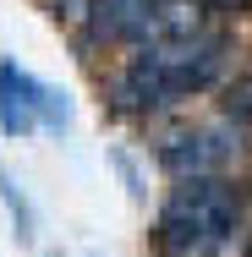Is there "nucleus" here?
I'll return each instance as SVG.
<instances>
[{
    "mask_svg": "<svg viewBox=\"0 0 252 257\" xmlns=\"http://www.w3.org/2000/svg\"><path fill=\"white\" fill-rule=\"evenodd\" d=\"M50 17L60 22V28H88V17H94V0H50Z\"/></svg>",
    "mask_w": 252,
    "mask_h": 257,
    "instance_id": "nucleus-8",
    "label": "nucleus"
},
{
    "mask_svg": "<svg viewBox=\"0 0 252 257\" xmlns=\"http://www.w3.org/2000/svg\"><path fill=\"white\" fill-rule=\"evenodd\" d=\"M241 213H247V203L230 186V175L176 181V192L159 203V219H153V252L159 257H219L236 241Z\"/></svg>",
    "mask_w": 252,
    "mask_h": 257,
    "instance_id": "nucleus-2",
    "label": "nucleus"
},
{
    "mask_svg": "<svg viewBox=\"0 0 252 257\" xmlns=\"http://www.w3.org/2000/svg\"><path fill=\"white\" fill-rule=\"evenodd\" d=\"M241 257H252V235H247V252H241Z\"/></svg>",
    "mask_w": 252,
    "mask_h": 257,
    "instance_id": "nucleus-10",
    "label": "nucleus"
},
{
    "mask_svg": "<svg viewBox=\"0 0 252 257\" xmlns=\"http://www.w3.org/2000/svg\"><path fill=\"white\" fill-rule=\"evenodd\" d=\"M0 203H6V213L17 219V235H22V241H33V208L22 203V192L11 186V175H6V170H0Z\"/></svg>",
    "mask_w": 252,
    "mask_h": 257,
    "instance_id": "nucleus-7",
    "label": "nucleus"
},
{
    "mask_svg": "<svg viewBox=\"0 0 252 257\" xmlns=\"http://www.w3.org/2000/svg\"><path fill=\"white\" fill-rule=\"evenodd\" d=\"M247 154L241 126L236 120H214V126H187L176 137L159 143V170L170 181H198V175H230Z\"/></svg>",
    "mask_w": 252,
    "mask_h": 257,
    "instance_id": "nucleus-3",
    "label": "nucleus"
},
{
    "mask_svg": "<svg viewBox=\"0 0 252 257\" xmlns=\"http://www.w3.org/2000/svg\"><path fill=\"white\" fill-rule=\"evenodd\" d=\"M214 11H252V0H208Z\"/></svg>",
    "mask_w": 252,
    "mask_h": 257,
    "instance_id": "nucleus-9",
    "label": "nucleus"
},
{
    "mask_svg": "<svg viewBox=\"0 0 252 257\" xmlns=\"http://www.w3.org/2000/svg\"><path fill=\"white\" fill-rule=\"evenodd\" d=\"M225 120L252 126V71H247V77H236V82L225 88Z\"/></svg>",
    "mask_w": 252,
    "mask_h": 257,
    "instance_id": "nucleus-6",
    "label": "nucleus"
},
{
    "mask_svg": "<svg viewBox=\"0 0 252 257\" xmlns=\"http://www.w3.org/2000/svg\"><path fill=\"white\" fill-rule=\"evenodd\" d=\"M230 66V39L219 28H203L192 39H148L132 44L126 66L110 77V109L126 120H148L159 109H176L192 93H208Z\"/></svg>",
    "mask_w": 252,
    "mask_h": 257,
    "instance_id": "nucleus-1",
    "label": "nucleus"
},
{
    "mask_svg": "<svg viewBox=\"0 0 252 257\" xmlns=\"http://www.w3.org/2000/svg\"><path fill=\"white\" fill-rule=\"evenodd\" d=\"M71 104L50 82L28 77L17 60H0V132L6 137H33V132H66Z\"/></svg>",
    "mask_w": 252,
    "mask_h": 257,
    "instance_id": "nucleus-4",
    "label": "nucleus"
},
{
    "mask_svg": "<svg viewBox=\"0 0 252 257\" xmlns=\"http://www.w3.org/2000/svg\"><path fill=\"white\" fill-rule=\"evenodd\" d=\"M148 11H153V0H94V17H88L82 39L88 44H126L132 50L148 33Z\"/></svg>",
    "mask_w": 252,
    "mask_h": 257,
    "instance_id": "nucleus-5",
    "label": "nucleus"
}]
</instances>
